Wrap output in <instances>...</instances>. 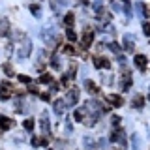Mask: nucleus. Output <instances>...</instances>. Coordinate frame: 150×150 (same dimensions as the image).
<instances>
[{
  "mask_svg": "<svg viewBox=\"0 0 150 150\" xmlns=\"http://www.w3.org/2000/svg\"><path fill=\"white\" fill-rule=\"evenodd\" d=\"M30 53H32V41L30 40H23L21 47L17 49V56L19 58H26V56H30Z\"/></svg>",
  "mask_w": 150,
  "mask_h": 150,
  "instance_id": "f257e3e1",
  "label": "nucleus"
},
{
  "mask_svg": "<svg viewBox=\"0 0 150 150\" xmlns=\"http://www.w3.org/2000/svg\"><path fill=\"white\" fill-rule=\"evenodd\" d=\"M105 100H107V103H111V107H122L124 105V100H122L118 94H107Z\"/></svg>",
  "mask_w": 150,
  "mask_h": 150,
  "instance_id": "f03ea898",
  "label": "nucleus"
},
{
  "mask_svg": "<svg viewBox=\"0 0 150 150\" xmlns=\"http://www.w3.org/2000/svg\"><path fill=\"white\" fill-rule=\"evenodd\" d=\"M79 101V90L77 88H69L68 90V96H66V103H68V105H75V103Z\"/></svg>",
  "mask_w": 150,
  "mask_h": 150,
  "instance_id": "7ed1b4c3",
  "label": "nucleus"
},
{
  "mask_svg": "<svg viewBox=\"0 0 150 150\" xmlns=\"http://www.w3.org/2000/svg\"><path fill=\"white\" fill-rule=\"evenodd\" d=\"M11 98V86H9V83H2L0 84V100L6 101Z\"/></svg>",
  "mask_w": 150,
  "mask_h": 150,
  "instance_id": "20e7f679",
  "label": "nucleus"
},
{
  "mask_svg": "<svg viewBox=\"0 0 150 150\" xmlns=\"http://www.w3.org/2000/svg\"><path fill=\"white\" fill-rule=\"evenodd\" d=\"M135 43H137V40H135L133 34H126L124 36V47H126V51H133L135 49Z\"/></svg>",
  "mask_w": 150,
  "mask_h": 150,
  "instance_id": "39448f33",
  "label": "nucleus"
},
{
  "mask_svg": "<svg viewBox=\"0 0 150 150\" xmlns=\"http://www.w3.org/2000/svg\"><path fill=\"white\" fill-rule=\"evenodd\" d=\"M49 4H51V9L54 13H60V9L64 6H68V0H49Z\"/></svg>",
  "mask_w": 150,
  "mask_h": 150,
  "instance_id": "423d86ee",
  "label": "nucleus"
},
{
  "mask_svg": "<svg viewBox=\"0 0 150 150\" xmlns=\"http://www.w3.org/2000/svg\"><path fill=\"white\" fill-rule=\"evenodd\" d=\"M92 41H94V32H92V28H86L83 34V47H90Z\"/></svg>",
  "mask_w": 150,
  "mask_h": 150,
  "instance_id": "0eeeda50",
  "label": "nucleus"
},
{
  "mask_svg": "<svg viewBox=\"0 0 150 150\" xmlns=\"http://www.w3.org/2000/svg\"><path fill=\"white\" fill-rule=\"evenodd\" d=\"M94 66H96L98 69H101V68L109 69V68H111V62H109L107 58H103V56H98V58H94Z\"/></svg>",
  "mask_w": 150,
  "mask_h": 150,
  "instance_id": "6e6552de",
  "label": "nucleus"
},
{
  "mask_svg": "<svg viewBox=\"0 0 150 150\" xmlns=\"http://www.w3.org/2000/svg\"><path fill=\"white\" fill-rule=\"evenodd\" d=\"M131 105H133L135 109H143L144 107V98L141 96V94H135L133 100H131Z\"/></svg>",
  "mask_w": 150,
  "mask_h": 150,
  "instance_id": "1a4fd4ad",
  "label": "nucleus"
},
{
  "mask_svg": "<svg viewBox=\"0 0 150 150\" xmlns=\"http://www.w3.org/2000/svg\"><path fill=\"white\" fill-rule=\"evenodd\" d=\"M135 66L139 69H144L146 68V56L144 54H135Z\"/></svg>",
  "mask_w": 150,
  "mask_h": 150,
  "instance_id": "9d476101",
  "label": "nucleus"
},
{
  "mask_svg": "<svg viewBox=\"0 0 150 150\" xmlns=\"http://www.w3.org/2000/svg\"><path fill=\"white\" fill-rule=\"evenodd\" d=\"M0 36H9V21L8 19L0 21Z\"/></svg>",
  "mask_w": 150,
  "mask_h": 150,
  "instance_id": "9b49d317",
  "label": "nucleus"
},
{
  "mask_svg": "<svg viewBox=\"0 0 150 150\" xmlns=\"http://www.w3.org/2000/svg\"><path fill=\"white\" fill-rule=\"evenodd\" d=\"M64 25L68 26V28H71L75 25V13H71V11L66 13V15H64Z\"/></svg>",
  "mask_w": 150,
  "mask_h": 150,
  "instance_id": "f8f14e48",
  "label": "nucleus"
},
{
  "mask_svg": "<svg viewBox=\"0 0 150 150\" xmlns=\"http://www.w3.org/2000/svg\"><path fill=\"white\" fill-rule=\"evenodd\" d=\"M84 88H86V92H88V94H98V86H96V83H92L90 79H86V81H84Z\"/></svg>",
  "mask_w": 150,
  "mask_h": 150,
  "instance_id": "ddd939ff",
  "label": "nucleus"
},
{
  "mask_svg": "<svg viewBox=\"0 0 150 150\" xmlns=\"http://www.w3.org/2000/svg\"><path fill=\"white\" fill-rule=\"evenodd\" d=\"M40 126H41V129H43V133H45V135L49 133V129H51V124H49V118H47V115H43V118L40 120Z\"/></svg>",
  "mask_w": 150,
  "mask_h": 150,
  "instance_id": "4468645a",
  "label": "nucleus"
},
{
  "mask_svg": "<svg viewBox=\"0 0 150 150\" xmlns=\"http://www.w3.org/2000/svg\"><path fill=\"white\" fill-rule=\"evenodd\" d=\"M13 126V122L8 118V116H0V128L2 129H9Z\"/></svg>",
  "mask_w": 150,
  "mask_h": 150,
  "instance_id": "2eb2a0df",
  "label": "nucleus"
},
{
  "mask_svg": "<svg viewBox=\"0 0 150 150\" xmlns=\"http://www.w3.org/2000/svg\"><path fill=\"white\" fill-rule=\"evenodd\" d=\"M53 109H54V112H56V115H62V112H64V101L62 100H56L54 101V107H53Z\"/></svg>",
  "mask_w": 150,
  "mask_h": 150,
  "instance_id": "dca6fc26",
  "label": "nucleus"
},
{
  "mask_svg": "<svg viewBox=\"0 0 150 150\" xmlns=\"http://www.w3.org/2000/svg\"><path fill=\"white\" fill-rule=\"evenodd\" d=\"M73 118H75V122H84V109H75Z\"/></svg>",
  "mask_w": 150,
  "mask_h": 150,
  "instance_id": "f3484780",
  "label": "nucleus"
},
{
  "mask_svg": "<svg viewBox=\"0 0 150 150\" xmlns=\"http://www.w3.org/2000/svg\"><path fill=\"white\" fill-rule=\"evenodd\" d=\"M131 146H133V150H141V139H139V135H131Z\"/></svg>",
  "mask_w": 150,
  "mask_h": 150,
  "instance_id": "a211bd4d",
  "label": "nucleus"
},
{
  "mask_svg": "<svg viewBox=\"0 0 150 150\" xmlns=\"http://www.w3.org/2000/svg\"><path fill=\"white\" fill-rule=\"evenodd\" d=\"M28 8H30V11H32V15H34V17H41V8L38 6V4H30Z\"/></svg>",
  "mask_w": 150,
  "mask_h": 150,
  "instance_id": "6ab92c4d",
  "label": "nucleus"
},
{
  "mask_svg": "<svg viewBox=\"0 0 150 150\" xmlns=\"http://www.w3.org/2000/svg\"><path fill=\"white\" fill-rule=\"evenodd\" d=\"M2 69H4V73H6L8 77H13V75H15V73H13V66L9 64V62L4 64V66H2Z\"/></svg>",
  "mask_w": 150,
  "mask_h": 150,
  "instance_id": "aec40b11",
  "label": "nucleus"
},
{
  "mask_svg": "<svg viewBox=\"0 0 150 150\" xmlns=\"http://www.w3.org/2000/svg\"><path fill=\"white\" fill-rule=\"evenodd\" d=\"M40 83L41 84H49V83H53V77H51L49 73H41L40 75Z\"/></svg>",
  "mask_w": 150,
  "mask_h": 150,
  "instance_id": "412c9836",
  "label": "nucleus"
},
{
  "mask_svg": "<svg viewBox=\"0 0 150 150\" xmlns=\"http://www.w3.org/2000/svg\"><path fill=\"white\" fill-rule=\"evenodd\" d=\"M122 135H124V131H122V129H115L111 133V141H118V139H122Z\"/></svg>",
  "mask_w": 150,
  "mask_h": 150,
  "instance_id": "4be33fe9",
  "label": "nucleus"
},
{
  "mask_svg": "<svg viewBox=\"0 0 150 150\" xmlns=\"http://www.w3.org/2000/svg\"><path fill=\"white\" fill-rule=\"evenodd\" d=\"M66 36H68V40H69V41H75V40H77V34H75V30H73V28H68Z\"/></svg>",
  "mask_w": 150,
  "mask_h": 150,
  "instance_id": "5701e85b",
  "label": "nucleus"
},
{
  "mask_svg": "<svg viewBox=\"0 0 150 150\" xmlns=\"http://www.w3.org/2000/svg\"><path fill=\"white\" fill-rule=\"evenodd\" d=\"M34 126H36V122L32 120V118H28V120H25V129H28V131H32V129H34Z\"/></svg>",
  "mask_w": 150,
  "mask_h": 150,
  "instance_id": "b1692460",
  "label": "nucleus"
},
{
  "mask_svg": "<svg viewBox=\"0 0 150 150\" xmlns=\"http://www.w3.org/2000/svg\"><path fill=\"white\" fill-rule=\"evenodd\" d=\"M51 66H53V69H60L62 62H60V58H58V56H53V62H51Z\"/></svg>",
  "mask_w": 150,
  "mask_h": 150,
  "instance_id": "393cba45",
  "label": "nucleus"
},
{
  "mask_svg": "<svg viewBox=\"0 0 150 150\" xmlns=\"http://www.w3.org/2000/svg\"><path fill=\"white\" fill-rule=\"evenodd\" d=\"M109 49L112 51V53L120 54V45H118V43H115V41H112V43H109Z\"/></svg>",
  "mask_w": 150,
  "mask_h": 150,
  "instance_id": "a878e982",
  "label": "nucleus"
},
{
  "mask_svg": "<svg viewBox=\"0 0 150 150\" xmlns=\"http://www.w3.org/2000/svg\"><path fill=\"white\" fill-rule=\"evenodd\" d=\"M143 32H144L146 36H150V23H148V21L143 23Z\"/></svg>",
  "mask_w": 150,
  "mask_h": 150,
  "instance_id": "bb28decb",
  "label": "nucleus"
},
{
  "mask_svg": "<svg viewBox=\"0 0 150 150\" xmlns=\"http://www.w3.org/2000/svg\"><path fill=\"white\" fill-rule=\"evenodd\" d=\"M19 81L25 83V84H30V77L28 75H19Z\"/></svg>",
  "mask_w": 150,
  "mask_h": 150,
  "instance_id": "cd10ccee",
  "label": "nucleus"
},
{
  "mask_svg": "<svg viewBox=\"0 0 150 150\" xmlns=\"http://www.w3.org/2000/svg\"><path fill=\"white\" fill-rule=\"evenodd\" d=\"M64 53H66V54H73V53H75V47L66 45V47H64Z\"/></svg>",
  "mask_w": 150,
  "mask_h": 150,
  "instance_id": "c85d7f7f",
  "label": "nucleus"
},
{
  "mask_svg": "<svg viewBox=\"0 0 150 150\" xmlns=\"http://www.w3.org/2000/svg\"><path fill=\"white\" fill-rule=\"evenodd\" d=\"M143 15L146 19H150V6H144V4H143Z\"/></svg>",
  "mask_w": 150,
  "mask_h": 150,
  "instance_id": "c756f323",
  "label": "nucleus"
},
{
  "mask_svg": "<svg viewBox=\"0 0 150 150\" xmlns=\"http://www.w3.org/2000/svg\"><path fill=\"white\" fill-rule=\"evenodd\" d=\"M111 122H112V126H115V128H118V126H120V116H112Z\"/></svg>",
  "mask_w": 150,
  "mask_h": 150,
  "instance_id": "7c9ffc66",
  "label": "nucleus"
},
{
  "mask_svg": "<svg viewBox=\"0 0 150 150\" xmlns=\"http://www.w3.org/2000/svg\"><path fill=\"white\" fill-rule=\"evenodd\" d=\"M41 141H43V139H40V137H32V144H34V146H40Z\"/></svg>",
  "mask_w": 150,
  "mask_h": 150,
  "instance_id": "2f4dec72",
  "label": "nucleus"
},
{
  "mask_svg": "<svg viewBox=\"0 0 150 150\" xmlns=\"http://www.w3.org/2000/svg\"><path fill=\"white\" fill-rule=\"evenodd\" d=\"M71 120H68V122H66V133H71Z\"/></svg>",
  "mask_w": 150,
  "mask_h": 150,
  "instance_id": "473e14b6",
  "label": "nucleus"
},
{
  "mask_svg": "<svg viewBox=\"0 0 150 150\" xmlns=\"http://www.w3.org/2000/svg\"><path fill=\"white\" fill-rule=\"evenodd\" d=\"M41 100H43V101H49L51 100V94L49 92H43V94H41Z\"/></svg>",
  "mask_w": 150,
  "mask_h": 150,
  "instance_id": "72a5a7b5",
  "label": "nucleus"
},
{
  "mask_svg": "<svg viewBox=\"0 0 150 150\" xmlns=\"http://www.w3.org/2000/svg\"><path fill=\"white\" fill-rule=\"evenodd\" d=\"M28 90H30L32 94H38V86H36V84H30V88H28Z\"/></svg>",
  "mask_w": 150,
  "mask_h": 150,
  "instance_id": "f704fd0d",
  "label": "nucleus"
},
{
  "mask_svg": "<svg viewBox=\"0 0 150 150\" xmlns=\"http://www.w3.org/2000/svg\"><path fill=\"white\" fill-rule=\"evenodd\" d=\"M84 144H86V146H92V139H88V137H84Z\"/></svg>",
  "mask_w": 150,
  "mask_h": 150,
  "instance_id": "c9c22d12",
  "label": "nucleus"
},
{
  "mask_svg": "<svg viewBox=\"0 0 150 150\" xmlns=\"http://www.w3.org/2000/svg\"><path fill=\"white\" fill-rule=\"evenodd\" d=\"M122 2H126V4H128V2H129V0H122Z\"/></svg>",
  "mask_w": 150,
  "mask_h": 150,
  "instance_id": "e433bc0d",
  "label": "nucleus"
},
{
  "mask_svg": "<svg viewBox=\"0 0 150 150\" xmlns=\"http://www.w3.org/2000/svg\"><path fill=\"white\" fill-rule=\"evenodd\" d=\"M79 2H88V0H79Z\"/></svg>",
  "mask_w": 150,
  "mask_h": 150,
  "instance_id": "4c0bfd02",
  "label": "nucleus"
},
{
  "mask_svg": "<svg viewBox=\"0 0 150 150\" xmlns=\"http://www.w3.org/2000/svg\"><path fill=\"white\" fill-rule=\"evenodd\" d=\"M148 98H150V94H148Z\"/></svg>",
  "mask_w": 150,
  "mask_h": 150,
  "instance_id": "58836bf2",
  "label": "nucleus"
}]
</instances>
